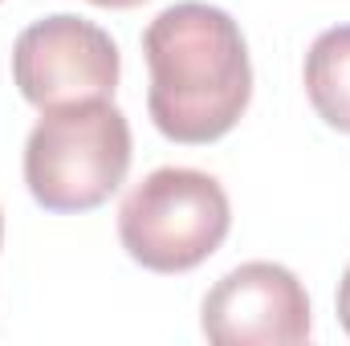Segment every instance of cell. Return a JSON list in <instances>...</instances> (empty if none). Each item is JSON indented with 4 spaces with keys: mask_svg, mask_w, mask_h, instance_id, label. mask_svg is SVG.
Wrapping results in <instances>:
<instances>
[{
    "mask_svg": "<svg viewBox=\"0 0 350 346\" xmlns=\"http://www.w3.org/2000/svg\"><path fill=\"white\" fill-rule=\"evenodd\" d=\"M143 53L151 70L147 110L172 143H216L249 110V45L224 8L204 0L163 8L143 33Z\"/></svg>",
    "mask_w": 350,
    "mask_h": 346,
    "instance_id": "1",
    "label": "cell"
},
{
    "mask_svg": "<svg viewBox=\"0 0 350 346\" xmlns=\"http://www.w3.org/2000/svg\"><path fill=\"white\" fill-rule=\"evenodd\" d=\"M131 172V122L110 98L41 110L25 139V183L45 212L102 208Z\"/></svg>",
    "mask_w": 350,
    "mask_h": 346,
    "instance_id": "2",
    "label": "cell"
},
{
    "mask_svg": "<svg viewBox=\"0 0 350 346\" xmlns=\"http://www.w3.org/2000/svg\"><path fill=\"white\" fill-rule=\"evenodd\" d=\"M232 228L220 179L196 168H159L118 208V241L151 273H187L212 257Z\"/></svg>",
    "mask_w": 350,
    "mask_h": 346,
    "instance_id": "3",
    "label": "cell"
},
{
    "mask_svg": "<svg viewBox=\"0 0 350 346\" xmlns=\"http://www.w3.org/2000/svg\"><path fill=\"white\" fill-rule=\"evenodd\" d=\"M118 70L114 37L74 12L33 21L12 45V82L37 110L114 98Z\"/></svg>",
    "mask_w": 350,
    "mask_h": 346,
    "instance_id": "4",
    "label": "cell"
},
{
    "mask_svg": "<svg viewBox=\"0 0 350 346\" xmlns=\"http://www.w3.org/2000/svg\"><path fill=\"white\" fill-rule=\"evenodd\" d=\"M200 326L216 346H297L310 338V293L293 269L245 261L208 289Z\"/></svg>",
    "mask_w": 350,
    "mask_h": 346,
    "instance_id": "5",
    "label": "cell"
},
{
    "mask_svg": "<svg viewBox=\"0 0 350 346\" xmlns=\"http://www.w3.org/2000/svg\"><path fill=\"white\" fill-rule=\"evenodd\" d=\"M306 94L318 118L350 135V25L318 33L306 53Z\"/></svg>",
    "mask_w": 350,
    "mask_h": 346,
    "instance_id": "6",
    "label": "cell"
},
{
    "mask_svg": "<svg viewBox=\"0 0 350 346\" xmlns=\"http://www.w3.org/2000/svg\"><path fill=\"white\" fill-rule=\"evenodd\" d=\"M338 322L350 334V265H347V273H342V281H338Z\"/></svg>",
    "mask_w": 350,
    "mask_h": 346,
    "instance_id": "7",
    "label": "cell"
},
{
    "mask_svg": "<svg viewBox=\"0 0 350 346\" xmlns=\"http://www.w3.org/2000/svg\"><path fill=\"white\" fill-rule=\"evenodd\" d=\"M90 4H98V8H135L143 0H90Z\"/></svg>",
    "mask_w": 350,
    "mask_h": 346,
    "instance_id": "8",
    "label": "cell"
},
{
    "mask_svg": "<svg viewBox=\"0 0 350 346\" xmlns=\"http://www.w3.org/2000/svg\"><path fill=\"white\" fill-rule=\"evenodd\" d=\"M0 245H4V216H0Z\"/></svg>",
    "mask_w": 350,
    "mask_h": 346,
    "instance_id": "9",
    "label": "cell"
}]
</instances>
